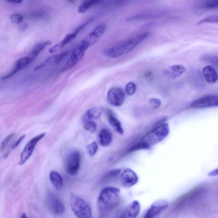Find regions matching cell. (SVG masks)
<instances>
[{
    "mask_svg": "<svg viewBox=\"0 0 218 218\" xmlns=\"http://www.w3.org/2000/svg\"><path fill=\"white\" fill-rule=\"evenodd\" d=\"M121 193L119 188L107 187L100 193L98 199L97 208L101 218L108 216L120 203Z\"/></svg>",
    "mask_w": 218,
    "mask_h": 218,
    "instance_id": "obj_1",
    "label": "cell"
},
{
    "mask_svg": "<svg viewBox=\"0 0 218 218\" xmlns=\"http://www.w3.org/2000/svg\"><path fill=\"white\" fill-rule=\"evenodd\" d=\"M170 128L168 124L163 123L149 132L137 144L131 147L130 152L145 149L161 142L168 135Z\"/></svg>",
    "mask_w": 218,
    "mask_h": 218,
    "instance_id": "obj_2",
    "label": "cell"
},
{
    "mask_svg": "<svg viewBox=\"0 0 218 218\" xmlns=\"http://www.w3.org/2000/svg\"><path fill=\"white\" fill-rule=\"evenodd\" d=\"M148 32L139 33L106 50L104 54L110 58L121 56L133 51L148 36Z\"/></svg>",
    "mask_w": 218,
    "mask_h": 218,
    "instance_id": "obj_3",
    "label": "cell"
},
{
    "mask_svg": "<svg viewBox=\"0 0 218 218\" xmlns=\"http://www.w3.org/2000/svg\"><path fill=\"white\" fill-rule=\"evenodd\" d=\"M70 203L71 209L77 217L91 218V207L85 200L76 195H72L70 198Z\"/></svg>",
    "mask_w": 218,
    "mask_h": 218,
    "instance_id": "obj_4",
    "label": "cell"
},
{
    "mask_svg": "<svg viewBox=\"0 0 218 218\" xmlns=\"http://www.w3.org/2000/svg\"><path fill=\"white\" fill-rule=\"evenodd\" d=\"M81 156L79 152L75 151L70 152L65 160V168L71 176L77 174L80 167Z\"/></svg>",
    "mask_w": 218,
    "mask_h": 218,
    "instance_id": "obj_5",
    "label": "cell"
},
{
    "mask_svg": "<svg viewBox=\"0 0 218 218\" xmlns=\"http://www.w3.org/2000/svg\"><path fill=\"white\" fill-rule=\"evenodd\" d=\"M106 28L107 26L105 24H100L97 26L83 39L80 45L88 50L89 47L97 42L99 38L104 34Z\"/></svg>",
    "mask_w": 218,
    "mask_h": 218,
    "instance_id": "obj_6",
    "label": "cell"
},
{
    "mask_svg": "<svg viewBox=\"0 0 218 218\" xmlns=\"http://www.w3.org/2000/svg\"><path fill=\"white\" fill-rule=\"evenodd\" d=\"M92 21L93 19H92L88 20L86 22H84V23L82 24L81 25L77 27V28L72 33L66 35L62 40H61V41L58 43V44H56L54 46L50 48L49 52L50 53H53L60 51L64 46H66L68 44L70 43L71 41H72L76 37V36L78 35V33L82 29L85 28Z\"/></svg>",
    "mask_w": 218,
    "mask_h": 218,
    "instance_id": "obj_7",
    "label": "cell"
},
{
    "mask_svg": "<svg viewBox=\"0 0 218 218\" xmlns=\"http://www.w3.org/2000/svg\"><path fill=\"white\" fill-rule=\"evenodd\" d=\"M125 97L124 92L119 88H111L107 94L108 103L114 107H119L122 105L125 102Z\"/></svg>",
    "mask_w": 218,
    "mask_h": 218,
    "instance_id": "obj_8",
    "label": "cell"
},
{
    "mask_svg": "<svg viewBox=\"0 0 218 218\" xmlns=\"http://www.w3.org/2000/svg\"><path fill=\"white\" fill-rule=\"evenodd\" d=\"M45 135V133H41L37 136L35 137L27 143V145L21 153V158L19 163L20 165L24 164L31 156L37 144L39 141L44 137Z\"/></svg>",
    "mask_w": 218,
    "mask_h": 218,
    "instance_id": "obj_9",
    "label": "cell"
},
{
    "mask_svg": "<svg viewBox=\"0 0 218 218\" xmlns=\"http://www.w3.org/2000/svg\"><path fill=\"white\" fill-rule=\"evenodd\" d=\"M218 106V96L216 95H208L200 98L194 101L190 107L201 108L217 107Z\"/></svg>",
    "mask_w": 218,
    "mask_h": 218,
    "instance_id": "obj_10",
    "label": "cell"
},
{
    "mask_svg": "<svg viewBox=\"0 0 218 218\" xmlns=\"http://www.w3.org/2000/svg\"><path fill=\"white\" fill-rule=\"evenodd\" d=\"M120 184L125 188H130L137 184L139 177L137 174L131 169L127 168L119 176Z\"/></svg>",
    "mask_w": 218,
    "mask_h": 218,
    "instance_id": "obj_11",
    "label": "cell"
},
{
    "mask_svg": "<svg viewBox=\"0 0 218 218\" xmlns=\"http://www.w3.org/2000/svg\"><path fill=\"white\" fill-rule=\"evenodd\" d=\"M46 202L50 209L54 214H61L65 211L64 204L54 194L49 193L46 198Z\"/></svg>",
    "mask_w": 218,
    "mask_h": 218,
    "instance_id": "obj_12",
    "label": "cell"
},
{
    "mask_svg": "<svg viewBox=\"0 0 218 218\" xmlns=\"http://www.w3.org/2000/svg\"><path fill=\"white\" fill-rule=\"evenodd\" d=\"M86 51L80 45L75 49L64 67V70L72 68L84 57Z\"/></svg>",
    "mask_w": 218,
    "mask_h": 218,
    "instance_id": "obj_13",
    "label": "cell"
},
{
    "mask_svg": "<svg viewBox=\"0 0 218 218\" xmlns=\"http://www.w3.org/2000/svg\"><path fill=\"white\" fill-rule=\"evenodd\" d=\"M169 203L164 199L157 200L153 202L146 212L145 217L146 218L154 217L165 210L168 207Z\"/></svg>",
    "mask_w": 218,
    "mask_h": 218,
    "instance_id": "obj_14",
    "label": "cell"
},
{
    "mask_svg": "<svg viewBox=\"0 0 218 218\" xmlns=\"http://www.w3.org/2000/svg\"><path fill=\"white\" fill-rule=\"evenodd\" d=\"M32 62L30 58L28 56L24 57L19 58V60L17 61L14 65L13 69L9 73L2 77L1 78L2 80L8 79L12 76L15 75L17 72H19L20 70L24 68L26 66H28Z\"/></svg>",
    "mask_w": 218,
    "mask_h": 218,
    "instance_id": "obj_15",
    "label": "cell"
},
{
    "mask_svg": "<svg viewBox=\"0 0 218 218\" xmlns=\"http://www.w3.org/2000/svg\"><path fill=\"white\" fill-rule=\"evenodd\" d=\"M104 111V109L101 107L93 108L88 109L83 115L82 122L84 123L89 121H93L100 118Z\"/></svg>",
    "mask_w": 218,
    "mask_h": 218,
    "instance_id": "obj_16",
    "label": "cell"
},
{
    "mask_svg": "<svg viewBox=\"0 0 218 218\" xmlns=\"http://www.w3.org/2000/svg\"><path fill=\"white\" fill-rule=\"evenodd\" d=\"M141 208V207L140 203L137 200H135L129 205L123 214L122 217L136 218L140 213Z\"/></svg>",
    "mask_w": 218,
    "mask_h": 218,
    "instance_id": "obj_17",
    "label": "cell"
},
{
    "mask_svg": "<svg viewBox=\"0 0 218 218\" xmlns=\"http://www.w3.org/2000/svg\"><path fill=\"white\" fill-rule=\"evenodd\" d=\"M202 74L206 82L210 84H214L217 81L218 75L216 71L211 66H206L204 68Z\"/></svg>",
    "mask_w": 218,
    "mask_h": 218,
    "instance_id": "obj_18",
    "label": "cell"
},
{
    "mask_svg": "<svg viewBox=\"0 0 218 218\" xmlns=\"http://www.w3.org/2000/svg\"><path fill=\"white\" fill-rule=\"evenodd\" d=\"M51 44V42L49 41L38 43L33 46L27 56L30 58L31 61L33 62L39 55L41 51H43L46 46Z\"/></svg>",
    "mask_w": 218,
    "mask_h": 218,
    "instance_id": "obj_19",
    "label": "cell"
},
{
    "mask_svg": "<svg viewBox=\"0 0 218 218\" xmlns=\"http://www.w3.org/2000/svg\"><path fill=\"white\" fill-rule=\"evenodd\" d=\"M185 68L183 65L180 64L173 65L170 66L166 70V74L172 79L178 78L185 72Z\"/></svg>",
    "mask_w": 218,
    "mask_h": 218,
    "instance_id": "obj_20",
    "label": "cell"
},
{
    "mask_svg": "<svg viewBox=\"0 0 218 218\" xmlns=\"http://www.w3.org/2000/svg\"><path fill=\"white\" fill-rule=\"evenodd\" d=\"M108 120L109 124L113 129L119 134L122 135L124 133V130L121 122L115 117L110 110L108 113Z\"/></svg>",
    "mask_w": 218,
    "mask_h": 218,
    "instance_id": "obj_21",
    "label": "cell"
},
{
    "mask_svg": "<svg viewBox=\"0 0 218 218\" xmlns=\"http://www.w3.org/2000/svg\"><path fill=\"white\" fill-rule=\"evenodd\" d=\"M112 141V136L110 132L106 129L101 130L99 134V143L103 146H109Z\"/></svg>",
    "mask_w": 218,
    "mask_h": 218,
    "instance_id": "obj_22",
    "label": "cell"
},
{
    "mask_svg": "<svg viewBox=\"0 0 218 218\" xmlns=\"http://www.w3.org/2000/svg\"><path fill=\"white\" fill-rule=\"evenodd\" d=\"M50 180L52 185L57 189H60L63 185L62 176L55 171H51L50 174Z\"/></svg>",
    "mask_w": 218,
    "mask_h": 218,
    "instance_id": "obj_23",
    "label": "cell"
},
{
    "mask_svg": "<svg viewBox=\"0 0 218 218\" xmlns=\"http://www.w3.org/2000/svg\"><path fill=\"white\" fill-rule=\"evenodd\" d=\"M101 0H84L82 4L78 7V12L80 13L86 12L92 7L98 3Z\"/></svg>",
    "mask_w": 218,
    "mask_h": 218,
    "instance_id": "obj_24",
    "label": "cell"
},
{
    "mask_svg": "<svg viewBox=\"0 0 218 218\" xmlns=\"http://www.w3.org/2000/svg\"><path fill=\"white\" fill-rule=\"evenodd\" d=\"M218 7V0H207L202 6V8L207 9H216Z\"/></svg>",
    "mask_w": 218,
    "mask_h": 218,
    "instance_id": "obj_25",
    "label": "cell"
},
{
    "mask_svg": "<svg viewBox=\"0 0 218 218\" xmlns=\"http://www.w3.org/2000/svg\"><path fill=\"white\" fill-rule=\"evenodd\" d=\"M121 172V170L120 169H115L111 170L105 175L104 180H108L116 178L120 176Z\"/></svg>",
    "mask_w": 218,
    "mask_h": 218,
    "instance_id": "obj_26",
    "label": "cell"
},
{
    "mask_svg": "<svg viewBox=\"0 0 218 218\" xmlns=\"http://www.w3.org/2000/svg\"><path fill=\"white\" fill-rule=\"evenodd\" d=\"M83 125L84 129L90 133H95L97 130V126L93 121H88L84 123Z\"/></svg>",
    "mask_w": 218,
    "mask_h": 218,
    "instance_id": "obj_27",
    "label": "cell"
},
{
    "mask_svg": "<svg viewBox=\"0 0 218 218\" xmlns=\"http://www.w3.org/2000/svg\"><path fill=\"white\" fill-rule=\"evenodd\" d=\"M87 151L90 156H93L96 154L98 149V146L96 141H93L87 146Z\"/></svg>",
    "mask_w": 218,
    "mask_h": 218,
    "instance_id": "obj_28",
    "label": "cell"
},
{
    "mask_svg": "<svg viewBox=\"0 0 218 218\" xmlns=\"http://www.w3.org/2000/svg\"><path fill=\"white\" fill-rule=\"evenodd\" d=\"M218 22V16L217 15H214L207 17L203 19L200 20L197 23V25L202 24L206 23L217 24Z\"/></svg>",
    "mask_w": 218,
    "mask_h": 218,
    "instance_id": "obj_29",
    "label": "cell"
},
{
    "mask_svg": "<svg viewBox=\"0 0 218 218\" xmlns=\"http://www.w3.org/2000/svg\"><path fill=\"white\" fill-rule=\"evenodd\" d=\"M136 87L133 82L128 83L126 86V92L128 96H133L136 91Z\"/></svg>",
    "mask_w": 218,
    "mask_h": 218,
    "instance_id": "obj_30",
    "label": "cell"
},
{
    "mask_svg": "<svg viewBox=\"0 0 218 218\" xmlns=\"http://www.w3.org/2000/svg\"><path fill=\"white\" fill-rule=\"evenodd\" d=\"M14 133H12L8 136L2 141L0 146V151L2 152L6 148L7 146L8 145V143L10 141L11 139H12L13 137L14 136Z\"/></svg>",
    "mask_w": 218,
    "mask_h": 218,
    "instance_id": "obj_31",
    "label": "cell"
},
{
    "mask_svg": "<svg viewBox=\"0 0 218 218\" xmlns=\"http://www.w3.org/2000/svg\"><path fill=\"white\" fill-rule=\"evenodd\" d=\"M10 19L13 23L19 24L22 22L23 20V16L21 14L15 13L11 15Z\"/></svg>",
    "mask_w": 218,
    "mask_h": 218,
    "instance_id": "obj_32",
    "label": "cell"
},
{
    "mask_svg": "<svg viewBox=\"0 0 218 218\" xmlns=\"http://www.w3.org/2000/svg\"><path fill=\"white\" fill-rule=\"evenodd\" d=\"M149 103L155 109H157L160 107L161 102L158 98H152L149 100Z\"/></svg>",
    "mask_w": 218,
    "mask_h": 218,
    "instance_id": "obj_33",
    "label": "cell"
},
{
    "mask_svg": "<svg viewBox=\"0 0 218 218\" xmlns=\"http://www.w3.org/2000/svg\"><path fill=\"white\" fill-rule=\"evenodd\" d=\"M25 136H26L25 135H24L22 136H21V137H20L19 139H18V140L16 142H15V143H14V145H13V146H12V149H15L16 147H17V146L20 145V144L22 142V141L24 139V138H25Z\"/></svg>",
    "mask_w": 218,
    "mask_h": 218,
    "instance_id": "obj_34",
    "label": "cell"
},
{
    "mask_svg": "<svg viewBox=\"0 0 218 218\" xmlns=\"http://www.w3.org/2000/svg\"><path fill=\"white\" fill-rule=\"evenodd\" d=\"M7 2L9 3H22L23 0H5Z\"/></svg>",
    "mask_w": 218,
    "mask_h": 218,
    "instance_id": "obj_35",
    "label": "cell"
},
{
    "mask_svg": "<svg viewBox=\"0 0 218 218\" xmlns=\"http://www.w3.org/2000/svg\"><path fill=\"white\" fill-rule=\"evenodd\" d=\"M208 175L210 176H215L216 175H218V169L217 168L216 170H213V171H211L208 173Z\"/></svg>",
    "mask_w": 218,
    "mask_h": 218,
    "instance_id": "obj_36",
    "label": "cell"
},
{
    "mask_svg": "<svg viewBox=\"0 0 218 218\" xmlns=\"http://www.w3.org/2000/svg\"><path fill=\"white\" fill-rule=\"evenodd\" d=\"M21 217L22 218H27V216H26V214H23L22 215V216H21Z\"/></svg>",
    "mask_w": 218,
    "mask_h": 218,
    "instance_id": "obj_37",
    "label": "cell"
}]
</instances>
